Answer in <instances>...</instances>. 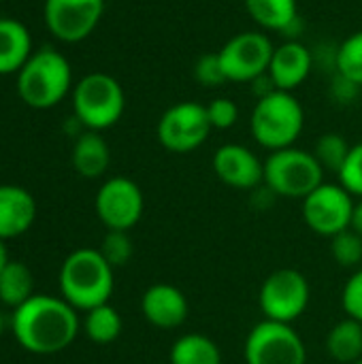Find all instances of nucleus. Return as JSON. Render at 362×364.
Returning <instances> with one entry per match:
<instances>
[{
    "mask_svg": "<svg viewBox=\"0 0 362 364\" xmlns=\"http://www.w3.org/2000/svg\"><path fill=\"white\" fill-rule=\"evenodd\" d=\"M79 316L62 296L32 294L23 305L13 309L11 331L15 341L30 354H60L79 335Z\"/></svg>",
    "mask_w": 362,
    "mask_h": 364,
    "instance_id": "obj_1",
    "label": "nucleus"
},
{
    "mask_svg": "<svg viewBox=\"0 0 362 364\" xmlns=\"http://www.w3.org/2000/svg\"><path fill=\"white\" fill-rule=\"evenodd\" d=\"M113 271L115 269L102 258L98 250H75L66 256L60 269L62 299L83 314L109 303L115 288Z\"/></svg>",
    "mask_w": 362,
    "mask_h": 364,
    "instance_id": "obj_2",
    "label": "nucleus"
},
{
    "mask_svg": "<svg viewBox=\"0 0 362 364\" xmlns=\"http://www.w3.org/2000/svg\"><path fill=\"white\" fill-rule=\"evenodd\" d=\"M73 85L68 60L53 47L32 51L28 62L17 73V94L32 109L55 107Z\"/></svg>",
    "mask_w": 362,
    "mask_h": 364,
    "instance_id": "obj_3",
    "label": "nucleus"
},
{
    "mask_svg": "<svg viewBox=\"0 0 362 364\" xmlns=\"http://www.w3.org/2000/svg\"><path fill=\"white\" fill-rule=\"evenodd\" d=\"M303 126V105L292 92L282 90H273L267 96L258 98L250 117V130L254 141L271 151L292 147L301 136Z\"/></svg>",
    "mask_w": 362,
    "mask_h": 364,
    "instance_id": "obj_4",
    "label": "nucleus"
},
{
    "mask_svg": "<svg viewBox=\"0 0 362 364\" xmlns=\"http://www.w3.org/2000/svg\"><path fill=\"white\" fill-rule=\"evenodd\" d=\"M126 109V96L119 81L107 73L85 75L73 90V111L85 130L102 132L115 126Z\"/></svg>",
    "mask_w": 362,
    "mask_h": 364,
    "instance_id": "obj_5",
    "label": "nucleus"
},
{
    "mask_svg": "<svg viewBox=\"0 0 362 364\" xmlns=\"http://www.w3.org/2000/svg\"><path fill=\"white\" fill-rule=\"evenodd\" d=\"M324 183V168L314 151L286 147L271 151L265 160V186L280 198L303 200Z\"/></svg>",
    "mask_w": 362,
    "mask_h": 364,
    "instance_id": "obj_6",
    "label": "nucleus"
},
{
    "mask_svg": "<svg viewBox=\"0 0 362 364\" xmlns=\"http://www.w3.org/2000/svg\"><path fill=\"white\" fill-rule=\"evenodd\" d=\"M312 286L297 269H277L267 275L258 290V307L265 320L294 324L309 307Z\"/></svg>",
    "mask_w": 362,
    "mask_h": 364,
    "instance_id": "obj_7",
    "label": "nucleus"
},
{
    "mask_svg": "<svg viewBox=\"0 0 362 364\" xmlns=\"http://www.w3.org/2000/svg\"><path fill=\"white\" fill-rule=\"evenodd\" d=\"M245 364H307V348L292 324L260 320L243 346Z\"/></svg>",
    "mask_w": 362,
    "mask_h": 364,
    "instance_id": "obj_8",
    "label": "nucleus"
},
{
    "mask_svg": "<svg viewBox=\"0 0 362 364\" xmlns=\"http://www.w3.org/2000/svg\"><path fill=\"white\" fill-rule=\"evenodd\" d=\"M211 122L207 107L201 102H177L169 107L156 126L160 145L171 154H190L198 149L211 134Z\"/></svg>",
    "mask_w": 362,
    "mask_h": 364,
    "instance_id": "obj_9",
    "label": "nucleus"
},
{
    "mask_svg": "<svg viewBox=\"0 0 362 364\" xmlns=\"http://www.w3.org/2000/svg\"><path fill=\"white\" fill-rule=\"evenodd\" d=\"M301 215L305 226L326 239L352 228L354 196L341 183H322L301 200Z\"/></svg>",
    "mask_w": 362,
    "mask_h": 364,
    "instance_id": "obj_10",
    "label": "nucleus"
},
{
    "mask_svg": "<svg viewBox=\"0 0 362 364\" xmlns=\"http://www.w3.org/2000/svg\"><path fill=\"white\" fill-rule=\"evenodd\" d=\"M273 51L275 47L265 32H239L222 45L218 55L228 81L254 83L267 75Z\"/></svg>",
    "mask_w": 362,
    "mask_h": 364,
    "instance_id": "obj_11",
    "label": "nucleus"
},
{
    "mask_svg": "<svg viewBox=\"0 0 362 364\" xmlns=\"http://www.w3.org/2000/svg\"><path fill=\"white\" fill-rule=\"evenodd\" d=\"M94 209L107 230L128 232L143 218V190L130 177H111L98 188Z\"/></svg>",
    "mask_w": 362,
    "mask_h": 364,
    "instance_id": "obj_12",
    "label": "nucleus"
},
{
    "mask_svg": "<svg viewBox=\"0 0 362 364\" xmlns=\"http://www.w3.org/2000/svg\"><path fill=\"white\" fill-rule=\"evenodd\" d=\"M105 13V0H45L43 15L49 32L62 43L87 38Z\"/></svg>",
    "mask_w": 362,
    "mask_h": 364,
    "instance_id": "obj_13",
    "label": "nucleus"
},
{
    "mask_svg": "<svg viewBox=\"0 0 362 364\" xmlns=\"http://www.w3.org/2000/svg\"><path fill=\"white\" fill-rule=\"evenodd\" d=\"M211 164L215 177L228 188L254 192L265 183V162L245 145L226 143L218 147Z\"/></svg>",
    "mask_w": 362,
    "mask_h": 364,
    "instance_id": "obj_14",
    "label": "nucleus"
},
{
    "mask_svg": "<svg viewBox=\"0 0 362 364\" xmlns=\"http://www.w3.org/2000/svg\"><path fill=\"white\" fill-rule=\"evenodd\" d=\"M143 318L160 331H175L190 316L188 296L173 284H154L141 296Z\"/></svg>",
    "mask_w": 362,
    "mask_h": 364,
    "instance_id": "obj_15",
    "label": "nucleus"
},
{
    "mask_svg": "<svg viewBox=\"0 0 362 364\" xmlns=\"http://www.w3.org/2000/svg\"><path fill=\"white\" fill-rule=\"evenodd\" d=\"M309 73H312V53L299 41H286L280 47H275L267 70L275 90L282 92L297 90L301 83H305Z\"/></svg>",
    "mask_w": 362,
    "mask_h": 364,
    "instance_id": "obj_16",
    "label": "nucleus"
},
{
    "mask_svg": "<svg viewBox=\"0 0 362 364\" xmlns=\"http://www.w3.org/2000/svg\"><path fill=\"white\" fill-rule=\"evenodd\" d=\"M36 218V203L21 186H0V241L21 237Z\"/></svg>",
    "mask_w": 362,
    "mask_h": 364,
    "instance_id": "obj_17",
    "label": "nucleus"
},
{
    "mask_svg": "<svg viewBox=\"0 0 362 364\" xmlns=\"http://www.w3.org/2000/svg\"><path fill=\"white\" fill-rule=\"evenodd\" d=\"M73 168L85 179H98L111 164V149L100 132L85 130L77 136L70 154Z\"/></svg>",
    "mask_w": 362,
    "mask_h": 364,
    "instance_id": "obj_18",
    "label": "nucleus"
},
{
    "mask_svg": "<svg viewBox=\"0 0 362 364\" xmlns=\"http://www.w3.org/2000/svg\"><path fill=\"white\" fill-rule=\"evenodd\" d=\"M32 55V36L28 28L11 17H0V75L19 73Z\"/></svg>",
    "mask_w": 362,
    "mask_h": 364,
    "instance_id": "obj_19",
    "label": "nucleus"
},
{
    "mask_svg": "<svg viewBox=\"0 0 362 364\" xmlns=\"http://www.w3.org/2000/svg\"><path fill=\"white\" fill-rule=\"evenodd\" d=\"M171 364H222L224 356L220 346L201 333H186L177 337L169 352Z\"/></svg>",
    "mask_w": 362,
    "mask_h": 364,
    "instance_id": "obj_20",
    "label": "nucleus"
},
{
    "mask_svg": "<svg viewBox=\"0 0 362 364\" xmlns=\"http://www.w3.org/2000/svg\"><path fill=\"white\" fill-rule=\"evenodd\" d=\"M326 352L329 356L339 364H354L362 358V324L344 318L326 335Z\"/></svg>",
    "mask_w": 362,
    "mask_h": 364,
    "instance_id": "obj_21",
    "label": "nucleus"
},
{
    "mask_svg": "<svg viewBox=\"0 0 362 364\" xmlns=\"http://www.w3.org/2000/svg\"><path fill=\"white\" fill-rule=\"evenodd\" d=\"M250 17L265 30H290L299 19L297 0H245Z\"/></svg>",
    "mask_w": 362,
    "mask_h": 364,
    "instance_id": "obj_22",
    "label": "nucleus"
},
{
    "mask_svg": "<svg viewBox=\"0 0 362 364\" xmlns=\"http://www.w3.org/2000/svg\"><path fill=\"white\" fill-rule=\"evenodd\" d=\"M32 294H34L32 271L23 262L9 258V262L0 271V303L17 309Z\"/></svg>",
    "mask_w": 362,
    "mask_h": 364,
    "instance_id": "obj_23",
    "label": "nucleus"
},
{
    "mask_svg": "<svg viewBox=\"0 0 362 364\" xmlns=\"http://www.w3.org/2000/svg\"><path fill=\"white\" fill-rule=\"evenodd\" d=\"M122 331H124V320L111 303H105L85 311L83 333L92 343L109 346L119 339Z\"/></svg>",
    "mask_w": 362,
    "mask_h": 364,
    "instance_id": "obj_24",
    "label": "nucleus"
},
{
    "mask_svg": "<svg viewBox=\"0 0 362 364\" xmlns=\"http://www.w3.org/2000/svg\"><path fill=\"white\" fill-rule=\"evenodd\" d=\"M335 64L339 77H344L354 85H362V30L350 34L341 43V47L337 49Z\"/></svg>",
    "mask_w": 362,
    "mask_h": 364,
    "instance_id": "obj_25",
    "label": "nucleus"
},
{
    "mask_svg": "<svg viewBox=\"0 0 362 364\" xmlns=\"http://www.w3.org/2000/svg\"><path fill=\"white\" fill-rule=\"evenodd\" d=\"M350 147H352V145H350L341 134H337V132H326V134H322V136L316 141L314 156H316V160L320 162V166H322L324 171H331V173L337 175V173L341 171V166H344L348 154H350Z\"/></svg>",
    "mask_w": 362,
    "mask_h": 364,
    "instance_id": "obj_26",
    "label": "nucleus"
},
{
    "mask_svg": "<svg viewBox=\"0 0 362 364\" xmlns=\"http://www.w3.org/2000/svg\"><path fill=\"white\" fill-rule=\"evenodd\" d=\"M333 260L344 269H356L362 262V235L348 228L331 239Z\"/></svg>",
    "mask_w": 362,
    "mask_h": 364,
    "instance_id": "obj_27",
    "label": "nucleus"
},
{
    "mask_svg": "<svg viewBox=\"0 0 362 364\" xmlns=\"http://www.w3.org/2000/svg\"><path fill=\"white\" fill-rule=\"evenodd\" d=\"M98 252L113 269H119L130 262L134 247H132V239L126 230H107Z\"/></svg>",
    "mask_w": 362,
    "mask_h": 364,
    "instance_id": "obj_28",
    "label": "nucleus"
},
{
    "mask_svg": "<svg viewBox=\"0 0 362 364\" xmlns=\"http://www.w3.org/2000/svg\"><path fill=\"white\" fill-rule=\"evenodd\" d=\"M339 183L356 198H362V143H356L350 147V154L337 173Z\"/></svg>",
    "mask_w": 362,
    "mask_h": 364,
    "instance_id": "obj_29",
    "label": "nucleus"
},
{
    "mask_svg": "<svg viewBox=\"0 0 362 364\" xmlns=\"http://www.w3.org/2000/svg\"><path fill=\"white\" fill-rule=\"evenodd\" d=\"M194 79L203 85V87H220L222 83H226V75L220 62L218 51L215 53H203L196 64H194Z\"/></svg>",
    "mask_w": 362,
    "mask_h": 364,
    "instance_id": "obj_30",
    "label": "nucleus"
},
{
    "mask_svg": "<svg viewBox=\"0 0 362 364\" xmlns=\"http://www.w3.org/2000/svg\"><path fill=\"white\" fill-rule=\"evenodd\" d=\"M341 307L348 318L362 324V267L356 269L346 282L341 290Z\"/></svg>",
    "mask_w": 362,
    "mask_h": 364,
    "instance_id": "obj_31",
    "label": "nucleus"
},
{
    "mask_svg": "<svg viewBox=\"0 0 362 364\" xmlns=\"http://www.w3.org/2000/svg\"><path fill=\"white\" fill-rule=\"evenodd\" d=\"M207 115L213 130H228L239 119V107L230 98H215L207 105Z\"/></svg>",
    "mask_w": 362,
    "mask_h": 364,
    "instance_id": "obj_32",
    "label": "nucleus"
},
{
    "mask_svg": "<svg viewBox=\"0 0 362 364\" xmlns=\"http://www.w3.org/2000/svg\"><path fill=\"white\" fill-rule=\"evenodd\" d=\"M352 230H356L358 235H362V198L356 200L354 205V215H352Z\"/></svg>",
    "mask_w": 362,
    "mask_h": 364,
    "instance_id": "obj_33",
    "label": "nucleus"
},
{
    "mask_svg": "<svg viewBox=\"0 0 362 364\" xmlns=\"http://www.w3.org/2000/svg\"><path fill=\"white\" fill-rule=\"evenodd\" d=\"M9 262V256H6V247H4V241H0V271H2V267Z\"/></svg>",
    "mask_w": 362,
    "mask_h": 364,
    "instance_id": "obj_34",
    "label": "nucleus"
},
{
    "mask_svg": "<svg viewBox=\"0 0 362 364\" xmlns=\"http://www.w3.org/2000/svg\"><path fill=\"white\" fill-rule=\"evenodd\" d=\"M2 331H4V318H2V314H0V335H2Z\"/></svg>",
    "mask_w": 362,
    "mask_h": 364,
    "instance_id": "obj_35",
    "label": "nucleus"
},
{
    "mask_svg": "<svg viewBox=\"0 0 362 364\" xmlns=\"http://www.w3.org/2000/svg\"><path fill=\"white\" fill-rule=\"evenodd\" d=\"M354 364H362V358H361V360H356V363H354Z\"/></svg>",
    "mask_w": 362,
    "mask_h": 364,
    "instance_id": "obj_36",
    "label": "nucleus"
},
{
    "mask_svg": "<svg viewBox=\"0 0 362 364\" xmlns=\"http://www.w3.org/2000/svg\"><path fill=\"white\" fill-rule=\"evenodd\" d=\"M0 2H4V0H0Z\"/></svg>",
    "mask_w": 362,
    "mask_h": 364,
    "instance_id": "obj_37",
    "label": "nucleus"
}]
</instances>
